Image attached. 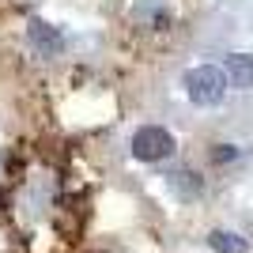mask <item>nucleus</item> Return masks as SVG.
<instances>
[{
  "instance_id": "nucleus-1",
  "label": "nucleus",
  "mask_w": 253,
  "mask_h": 253,
  "mask_svg": "<svg viewBox=\"0 0 253 253\" xmlns=\"http://www.w3.org/2000/svg\"><path fill=\"white\" fill-rule=\"evenodd\" d=\"M185 95L197 106L223 102V95H227V76H223V68H215V64H197V68H189V72H185Z\"/></svg>"
},
{
  "instance_id": "nucleus-5",
  "label": "nucleus",
  "mask_w": 253,
  "mask_h": 253,
  "mask_svg": "<svg viewBox=\"0 0 253 253\" xmlns=\"http://www.w3.org/2000/svg\"><path fill=\"white\" fill-rule=\"evenodd\" d=\"M211 250H219V253H242L246 250V242L238 238V234H231V231H211Z\"/></svg>"
},
{
  "instance_id": "nucleus-3",
  "label": "nucleus",
  "mask_w": 253,
  "mask_h": 253,
  "mask_svg": "<svg viewBox=\"0 0 253 253\" xmlns=\"http://www.w3.org/2000/svg\"><path fill=\"white\" fill-rule=\"evenodd\" d=\"M27 38H31V49L38 53V57H57L61 53V31H53L49 23L42 19H31V27H27Z\"/></svg>"
},
{
  "instance_id": "nucleus-4",
  "label": "nucleus",
  "mask_w": 253,
  "mask_h": 253,
  "mask_svg": "<svg viewBox=\"0 0 253 253\" xmlns=\"http://www.w3.org/2000/svg\"><path fill=\"white\" fill-rule=\"evenodd\" d=\"M223 76H227V84H234V87H253V57L250 53H231Z\"/></svg>"
},
{
  "instance_id": "nucleus-2",
  "label": "nucleus",
  "mask_w": 253,
  "mask_h": 253,
  "mask_svg": "<svg viewBox=\"0 0 253 253\" xmlns=\"http://www.w3.org/2000/svg\"><path fill=\"white\" fill-rule=\"evenodd\" d=\"M174 151V136H170L167 128L159 125H144L136 128V136H132V155L140 163H159V159H167Z\"/></svg>"
}]
</instances>
